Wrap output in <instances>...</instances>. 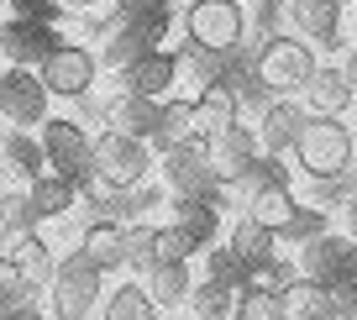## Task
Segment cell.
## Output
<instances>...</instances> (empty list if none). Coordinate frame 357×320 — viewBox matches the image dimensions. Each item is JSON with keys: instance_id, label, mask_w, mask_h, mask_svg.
<instances>
[{"instance_id": "cell-1", "label": "cell", "mask_w": 357, "mask_h": 320, "mask_svg": "<svg viewBox=\"0 0 357 320\" xmlns=\"http://www.w3.org/2000/svg\"><path fill=\"white\" fill-rule=\"evenodd\" d=\"M352 158H357V137H352V126H347L342 116H310L300 142H294V163H300V174H310L315 184L342 178L347 168H352Z\"/></svg>"}, {"instance_id": "cell-2", "label": "cell", "mask_w": 357, "mask_h": 320, "mask_svg": "<svg viewBox=\"0 0 357 320\" xmlns=\"http://www.w3.org/2000/svg\"><path fill=\"white\" fill-rule=\"evenodd\" d=\"M105 299V273L84 252H63L47 273V315L53 320H89Z\"/></svg>"}, {"instance_id": "cell-3", "label": "cell", "mask_w": 357, "mask_h": 320, "mask_svg": "<svg viewBox=\"0 0 357 320\" xmlns=\"http://www.w3.org/2000/svg\"><path fill=\"white\" fill-rule=\"evenodd\" d=\"M300 268L305 278H315V284H326L331 294L342 299H357V242L352 236H336L331 226H326L321 236H310V242L300 247Z\"/></svg>"}, {"instance_id": "cell-4", "label": "cell", "mask_w": 357, "mask_h": 320, "mask_svg": "<svg viewBox=\"0 0 357 320\" xmlns=\"http://www.w3.org/2000/svg\"><path fill=\"white\" fill-rule=\"evenodd\" d=\"M310 74H315V53L305 37H268L252 58V79L273 95H300Z\"/></svg>"}, {"instance_id": "cell-5", "label": "cell", "mask_w": 357, "mask_h": 320, "mask_svg": "<svg viewBox=\"0 0 357 320\" xmlns=\"http://www.w3.org/2000/svg\"><path fill=\"white\" fill-rule=\"evenodd\" d=\"M178 22H184L190 43L215 47V53H236L247 37V6L242 0H190Z\"/></svg>"}, {"instance_id": "cell-6", "label": "cell", "mask_w": 357, "mask_h": 320, "mask_svg": "<svg viewBox=\"0 0 357 320\" xmlns=\"http://www.w3.org/2000/svg\"><path fill=\"white\" fill-rule=\"evenodd\" d=\"M153 168H158L153 142H142V137H126V132H111V126L95 137V178H105L111 189L147 184V174H153Z\"/></svg>"}, {"instance_id": "cell-7", "label": "cell", "mask_w": 357, "mask_h": 320, "mask_svg": "<svg viewBox=\"0 0 357 320\" xmlns=\"http://www.w3.org/2000/svg\"><path fill=\"white\" fill-rule=\"evenodd\" d=\"M174 32V11H158V16H116L100 37V68H126L132 58L163 47V37Z\"/></svg>"}, {"instance_id": "cell-8", "label": "cell", "mask_w": 357, "mask_h": 320, "mask_svg": "<svg viewBox=\"0 0 357 320\" xmlns=\"http://www.w3.org/2000/svg\"><path fill=\"white\" fill-rule=\"evenodd\" d=\"M158 174H163V189H168V195L226 199V184L215 178L211 153H205V137H195V142H178V147H163V158H158Z\"/></svg>"}, {"instance_id": "cell-9", "label": "cell", "mask_w": 357, "mask_h": 320, "mask_svg": "<svg viewBox=\"0 0 357 320\" xmlns=\"http://www.w3.org/2000/svg\"><path fill=\"white\" fill-rule=\"evenodd\" d=\"M37 74H43L47 95L53 100H84L89 89L100 84V53L84 43H58L53 53L37 63Z\"/></svg>"}, {"instance_id": "cell-10", "label": "cell", "mask_w": 357, "mask_h": 320, "mask_svg": "<svg viewBox=\"0 0 357 320\" xmlns=\"http://www.w3.org/2000/svg\"><path fill=\"white\" fill-rule=\"evenodd\" d=\"M53 116V95H47L43 74L26 63H6L0 68V121L6 126H43Z\"/></svg>"}, {"instance_id": "cell-11", "label": "cell", "mask_w": 357, "mask_h": 320, "mask_svg": "<svg viewBox=\"0 0 357 320\" xmlns=\"http://www.w3.org/2000/svg\"><path fill=\"white\" fill-rule=\"evenodd\" d=\"M37 137H43V153H47V168H53V174L74 178V184L95 174V137H89L79 121L47 116V121L37 126Z\"/></svg>"}, {"instance_id": "cell-12", "label": "cell", "mask_w": 357, "mask_h": 320, "mask_svg": "<svg viewBox=\"0 0 357 320\" xmlns=\"http://www.w3.org/2000/svg\"><path fill=\"white\" fill-rule=\"evenodd\" d=\"M63 43V32H58V22H43V16H0V58L6 63H26L37 68L53 47Z\"/></svg>"}, {"instance_id": "cell-13", "label": "cell", "mask_w": 357, "mask_h": 320, "mask_svg": "<svg viewBox=\"0 0 357 320\" xmlns=\"http://www.w3.org/2000/svg\"><path fill=\"white\" fill-rule=\"evenodd\" d=\"M174 84H178V53H168V47H153V53L132 58L111 79V89H132V95H153V100H168Z\"/></svg>"}, {"instance_id": "cell-14", "label": "cell", "mask_w": 357, "mask_h": 320, "mask_svg": "<svg viewBox=\"0 0 357 320\" xmlns=\"http://www.w3.org/2000/svg\"><path fill=\"white\" fill-rule=\"evenodd\" d=\"M205 153H211V168H215V178H221L226 189L236 184V178L252 168V158L263 153L257 147V126H242V121H231L226 132H215V137H205Z\"/></svg>"}, {"instance_id": "cell-15", "label": "cell", "mask_w": 357, "mask_h": 320, "mask_svg": "<svg viewBox=\"0 0 357 320\" xmlns=\"http://www.w3.org/2000/svg\"><path fill=\"white\" fill-rule=\"evenodd\" d=\"M53 247L43 242V231L37 226H26V231H6V268L0 273L16 278V284H47V273H53Z\"/></svg>"}, {"instance_id": "cell-16", "label": "cell", "mask_w": 357, "mask_h": 320, "mask_svg": "<svg viewBox=\"0 0 357 320\" xmlns=\"http://www.w3.org/2000/svg\"><path fill=\"white\" fill-rule=\"evenodd\" d=\"M305 121H310V111H305L294 95H273V100H268V111H263V121H257V147H263V153H273V158L294 153Z\"/></svg>"}, {"instance_id": "cell-17", "label": "cell", "mask_w": 357, "mask_h": 320, "mask_svg": "<svg viewBox=\"0 0 357 320\" xmlns=\"http://www.w3.org/2000/svg\"><path fill=\"white\" fill-rule=\"evenodd\" d=\"M158 116H163V100H153V95L111 89V100H105V126H111V132H126V137H142V142H153Z\"/></svg>"}, {"instance_id": "cell-18", "label": "cell", "mask_w": 357, "mask_h": 320, "mask_svg": "<svg viewBox=\"0 0 357 320\" xmlns=\"http://www.w3.org/2000/svg\"><path fill=\"white\" fill-rule=\"evenodd\" d=\"M242 199H247V215L263 221L268 231H284V226L294 221V210H300V195H294L289 174L284 178H263V184H257L252 195H242Z\"/></svg>"}, {"instance_id": "cell-19", "label": "cell", "mask_w": 357, "mask_h": 320, "mask_svg": "<svg viewBox=\"0 0 357 320\" xmlns=\"http://www.w3.org/2000/svg\"><path fill=\"white\" fill-rule=\"evenodd\" d=\"M342 0H289V22L305 43H321V47H336L342 43Z\"/></svg>"}, {"instance_id": "cell-20", "label": "cell", "mask_w": 357, "mask_h": 320, "mask_svg": "<svg viewBox=\"0 0 357 320\" xmlns=\"http://www.w3.org/2000/svg\"><path fill=\"white\" fill-rule=\"evenodd\" d=\"M79 252L100 268V273H121V268H126V226L116 221V215L89 221L84 236H79Z\"/></svg>"}, {"instance_id": "cell-21", "label": "cell", "mask_w": 357, "mask_h": 320, "mask_svg": "<svg viewBox=\"0 0 357 320\" xmlns=\"http://www.w3.org/2000/svg\"><path fill=\"white\" fill-rule=\"evenodd\" d=\"M0 163L11 168V178L32 184L37 174H47V153H43V137L32 126H6L0 132Z\"/></svg>"}, {"instance_id": "cell-22", "label": "cell", "mask_w": 357, "mask_h": 320, "mask_svg": "<svg viewBox=\"0 0 357 320\" xmlns=\"http://www.w3.org/2000/svg\"><path fill=\"white\" fill-rule=\"evenodd\" d=\"M300 105H305L310 116H342L347 105H352V84H347L342 68L315 63V74L305 79V89H300Z\"/></svg>"}, {"instance_id": "cell-23", "label": "cell", "mask_w": 357, "mask_h": 320, "mask_svg": "<svg viewBox=\"0 0 357 320\" xmlns=\"http://www.w3.org/2000/svg\"><path fill=\"white\" fill-rule=\"evenodd\" d=\"M142 289L153 294L158 310H178V305H190L195 268H190V263H178V257H158V263L142 273Z\"/></svg>"}, {"instance_id": "cell-24", "label": "cell", "mask_w": 357, "mask_h": 320, "mask_svg": "<svg viewBox=\"0 0 357 320\" xmlns=\"http://www.w3.org/2000/svg\"><path fill=\"white\" fill-rule=\"evenodd\" d=\"M226 247H231L247 268H263L268 257H279V231H268L263 221H252V215L242 210V215L231 221V231H226Z\"/></svg>"}, {"instance_id": "cell-25", "label": "cell", "mask_w": 357, "mask_h": 320, "mask_svg": "<svg viewBox=\"0 0 357 320\" xmlns=\"http://www.w3.org/2000/svg\"><path fill=\"white\" fill-rule=\"evenodd\" d=\"M221 205L226 199H205V195H174V221L195 236L200 247L221 242Z\"/></svg>"}, {"instance_id": "cell-26", "label": "cell", "mask_w": 357, "mask_h": 320, "mask_svg": "<svg viewBox=\"0 0 357 320\" xmlns=\"http://www.w3.org/2000/svg\"><path fill=\"white\" fill-rule=\"evenodd\" d=\"M26 195H32V210H37V221H63L68 210L79 205V184L74 178H63V174H37L32 184H26Z\"/></svg>"}, {"instance_id": "cell-27", "label": "cell", "mask_w": 357, "mask_h": 320, "mask_svg": "<svg viewBox=\"0 0 357 320\" xmlns=\"http://www.w3.org/2000/svg\"><path fill=\"white\" fill-rule=\"evenodd\" d=\"M195 111H200V137H215L242 116V100H236V89L226 84V79H211V84H200V95H195Z\"/></svg>"}, {"instance_id": "cell-28", "label": "cell", "mask_w": 357, "mask_h": 320, "mask_svg": "<svg viewBox=\"0 0 357 320\" xmlns=\"http://www.w3.org/2000/svg\"><path fill=\"white\" fill-rule=\"evenodd\" d=\"M284 299H289V320H336V310H342V294H331L326 284L305 273L284 289Z\"/></svg>"}, {"instance_id": "cell-29", "label": "cell", "mask_w": 357, "mask_h": 320, "mask_svg": "<svg viewBox=\"0 0 357 320\" xmlns=\"http://www.w3.org/2000/svg\"><path fill=\"white\" fill-rule=\"evenodd\" d=\"M200 137V111H195V100H163V116H158V132H153V147H178V142H195Z\"/></svg>"}, {"instance_id": "cell-30", "label": "cell", "mask_w": 357, "mask_h": 320, "mask_svg": "<svg viewBox=\"0 0 357 320\" xmlns=\"http://www.w3.org/2000/svg\"><path fill=\"white\" fill-rule=\"evenodd\" d=\"M231 320H289V299H284V289L242 284V289H236V310H231Z\"/></svg>"}, {"instance_id": "cell-31", "label": "cell", "mask_w": 357, "mask_h": 320, "mask_svg": "<svg viewBox=\"0 0 357 320\" xmlns=\"http://www.w3.org/2000/svg\"><path fill=\"white\" fill-rule=\"evenodd\" d=\"M100 320H158V305L142 289V278H137V284H116L111 294L100 299Z\"/></svg>"}, {"instance_id": "cell-32", "label": "cell", "mask_w": 357, "mask_h": 320, "mask_svg": "<svg viewBox=\"0 0 357 320\" xmlns=\"http://www.w3.org/2000/svg\"><path fill=\"white\" fill-rule=\"evenodd\" d=\"M190 310H195V320H231V310H236V289H231V284H215V278H195V289H190Z\"/></svg>"}, {"instance_id": "cell-33", "label": "cell", "mask_w": 357, "mask_h": 320, "mask_svg": "<svg viewBox=\"0 0 357 320\" xmlns=\"http://www.w3.org/2000/svg\"><path fill=\"white\" fill-rule=\"evenodd\" d=\"M226 58L231 53H215V47H200V43H178V79L190 74L195 84H211V79H226Z\"/></svg>"}, {"instance_id": "cell-34", "label": "cell", "mask_w": 357, "mask_h": 320, "mask_svg": "<svg viewBox=\"0 0 357 320\" xmlns=\"http://www.w3.org/2000/svg\"><path fill=\"white\" fill-rule=\"evenodd\" d=\"M200 257H205V278H215V284H231V289L252 284V268H247V263H242V257H236L226 242H211Z\"/></svg>"}, {"instance_id": "cell-35", "label": "cell", "mask_w": 357, "mask_h": 320, "mask_svg": "<svg viewBox=\"0 0 357 320\" xmlns=\"http://www.w3.org/2000/svg\"><path fill=\"white\" fill-rule=\"evenodd\" d=\"M153 252H158V257H178V263H195L205 247L195 242L178 221H168V226H158V231H153Z\"/></svg>"}, {"instance_id": "cell-36", "label": "cell", "mask_w": 357, "mask_h": 320, "mask_svg": "<svg viewBox=\"0 0 357 320\" xmlns=\"http://www.w3.org/2000/svg\"><path fill=\"white\" fill-rule=\"evenodd\" d=\"M26 226H43L32 210V195L22 189H0V231H26Z\"/></svg>"}, {"instance_id": "cell-37", "label": "cell", "mask_w": 357, "mask_h": 320, "mask_svg": "<svg viewBox=\"0 0 357 320\" xmlns=\"http://www.w3.org/2000/svg\"><path fill=\"white\" fill-rule=\"evenodd\" d=\"M153 221H126V268H137V273H147V268L158 263L153 252Z\"/></svg>"}, {"instance_id": "cell-38", "label": "cell", "mask_w": 357, "mask_h": 320, "mask_svg": "<svg viewBox=\"0 0 357 320\" xmlns=\"http://www.w3.org/2000/svg\"><path fill=\"white\" fill-rule=\"evenodd\" d=\"M326 226H331V221H326V210H321V205H300V210H294V221L279 231V242H289V247H305L310 236H321Z\"/></svg>"}, {"instance_id": "cell-39", "label": "cell", "mask_w": 357, "mask_h": 320, "mask_svg": "<svg viewBox=\"0 0 357 320\" xmlns=\"http://www.w3.org/2000/svg\"><path fill=\"white\" fill-rule=\"evenodd\" d=\"M11 11L16 16H43V22H58L63 6H58V0H11Z\"/></svg>"}, {"instance_id": "cell-40", "label": "cell", "mask_w": 357, "mask_h": 320, "mask_svg": "<svg viewBox=\"0 0 357 320\" xmlns=\"http://www.w3.org/2000/svg\"><path fill=\"white\" fill-rule=\"evenodd\" d=\"M174 11V0H116V16H158Z\"/></svg>"}, {"instance_id": "cell-41", "label": "cell", "mask_w": 357, "mask_h": 320, "mask_svg": "<svg viewBox=\"0 0 357 320\" xmlns=\"http://www.w3.org/2000/svg\"><path fill=\"white\" fill-rule=\"evenodd\" d=\"M0 320H53V315H43V310H6V315H0Z\"/></svg>"}, {"instance_id": "cell-42", "label": "cell", "mask_w": 357, "mask_h": 320, "mask_svg": "<svg viewBox=\"0 0 357 320\" xmlns=\"http://www.w3.org/2000/svg\"><path fill=\"white\" fill-rule=\"evenodd\" d=\"M63 11H100V0H58Z\"/></svg>"}, {"instance_id": "cell-43", "label": "cell", "mask_w": 357, "mask_h": 320, "mask_svg": "<svg viewBox=\"0 0 357 320\" xmlns=\"http://www.w3.org/2000/svg\"><path fill=\"white\" fill-rule=\"evenodd\" d=\"M347 236H352V242H357V195L347 199Z\"/></svg>"}, {"instance_id": "cell-44", "label": "cell", "mask_w": 357, "mask_h": 320, "mask_svg": "<svg viewBox=\"0 0 357 320\" xmlns=\"http://www.w3.org/2000/svg\"><path fill=\"white\" fill-rule=\"evenodd\" d=\"M342 74H347V84H352V100H357V53L342 63Z\"/></svg>"}, {"instance_id": "cell-45", "label": "cell", "mask_w": 357, "mask_h": 320, "mask_svg": "<svg viewBox=\"0 0 357 320\" xmlns=\"http://www.w3.org/2000/svg\"><path fill=\"white\" fill-rule=\"evenodd\" d=\"M0 268H6V231H0Z\"/></svg>"}, {"instance_id": "cell-46", "label": "cell", "mask_w": 357, "mask_h": 320, "mask_svg": "<svg viewBox=\"0 0 357 320\" xmlns=\"http://www.w3.org/2000/svg\"><path fill=\"white\" fill-rule=\"evenodd\" d=\"M6 11H11V0H0V16H6Z\"/></svg>"}, {"instance_id": "cell-47", "label": "cell", "mask_w": 357, "mask_h": 320, "mask_svg": "<svg viewBox=\"0 0 357 320\" xmlns=\"http://www.w3.org/2000/svg\"><path fill=\"white\" fill-rule=\"evenodd\" d=\"M342 6H357V0H342Z\"/></svg>"}, {"instance_id": "cell-48", "label": "cell", "mask_w": 357, "mask_h": 320, "mask_svg": "<svg viewBox=\"0 0 357 320\" xmlns=\"http://www.w3.org/2000/svg\"><path fill=\"white\" fill-rule=\"evenodd\" d=\"M0 68H6V58H0Z\"/></svg>"}]
</instances>
